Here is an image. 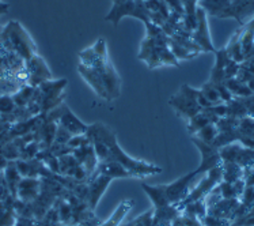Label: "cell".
<instances>
[{
	"instance_id": "6da1fadb",
	"label": "cell",
	"mask_w": 254,
	"mask_h": 226,
	"mask_svg": "<svg viewBox=\"0 0 254 226\" xmlns=\"http://www.w3.org/2000/svg\"><path fill=\"white\" fill-rule=\"evenodd\" d=\"M27 80L26 62L12 49L0 27V94H14Z\"/></svg>"
},
{
	"instance_id": "7a4b0ae2",
	"label": "cell",
	"mask_w": 254,
	"mask_h": 226,
	"mask_svg": "<svg viewBox=\"0 0 254 226\" xmlns=\"http://www.w3.org/2000/svg\"><path fill=\"white\" fill-rule=\"evenodd\" d=\"M90 127L104 141L105 145L109 149V158L106 161L119 162L125 169H128L129 172L136 174V177H139V179H143L145 176H154V174L162 173L161 166H156L154 163L145 162V161H141V159H135V158L129 157L123 149L120 148L119 142H117V137H116V134L110 127H108L104 123H95V124Z\"/></svg>"
},
{
	"instance_id": "3957f363",
	"label": "cell",
	"mask_w": 254,
	"mask_h": 226,
	"mask_svg": "<svg viewBox=\"0 0 254 226\" xmlns=\"http://www.w3.org/2000/svg\"><path fill=\"white\" fill-rule=\"evenodd\" d=\"M5 37L10 42L12 49L21 56L25 62H29L34 55H37V45L33 41L30 34L25 30L18 21H10L5 26H3Z\"/></svg>"
},
{
	"instance_id": "277c9868",
	"label": "cell",
	"mask_w": 254,
	"mask_h": 226,
	"mask_svg": "<svg viewBox=\"0 0 254 226\" xmlns=\"http://www.w3.org/2000/svg\"><path fill=\"white\" fill-rule=\"evenodd\" d=\"M198 93L200 90L193 89L189 84H182L180 91L169 98V105L173 106L177 115L188 121L202 111L197 104Z\"/></svg>"
},
{
	"instance_id": "5b68a950",
	"label": "cell",
	"mask_w": 254,
	"mask_h": 226,
	"mask_svg": "<svg viewBox=\"0 0 254 226\" xmlns=\"http://www.w3.org/2000/svg\"><path fill=\"white\" fill-rule=\"evenodd\" d=\"M67 79H49L37 86L40 90V108L41 113L52 111L59 105H62L65 98L64 89L67 87Z\"/></svg>"
},
{
	"instance_id": "8992f818",
	"label": "cell",
	"mask_w": 254,
	"mask_h": 226,
	"mask_svg": "<svg viewBox=\"0 0 254 226\" xmlns=\"http://www.w3.org/2000/svg\"><path fill=\"white\" fill-rule=\"evenodd\" d=\"M124 16H133L140 19L143 23L150 22V12L145 8L144 1L141 0H129L124 3H114L109 14L105 16V21L110 22L113 26H117Z\"/></svg>"
},
{
	"instance_id": "52a82bcc",
	"label": "cell",
	"mask_w": 254,
	"mask_h": 226,
	"mask_svg": "<svg viewBox=\"0 0 254 226\" xmlns=\"http://www.w3.org/2000/svg\"><path fill=\"white\" fill-rule=\"evenodd\" d=\"M222 180H223V176H222V165L211 169V170H208L207 173H205V177H204L194 188L190 189V192H189V195L187 196V199L184 200L182 203H180L178 206H176V207L180 211H182V209L187 205H189V203H192V202H196V200L200 199H205L207 195L209 194L215 187H218Z\"/></svg>"
},
{
	"instance_id": "ba28073f",
	"label": "cell",
	"mask_w": 254,
	"mask_h": 226,
	"mask_svg": "<svg viewBox=\"0 0 254 226\" xmlns=\"http://www.w3.org/2000/svg\"><path fill=\"white\" fill-rule=\"evenodd\" d=\"M196 177H197V173H196V170H193L190 173L177 179L176 181H173L170 184H162V189H163L167 203L178 206L187 199V196L190 192V185Z\"/></svg>"
},
{
	"instance_id": "9c48e42d",
	"label": "cell",
	"mask_w": 254,
	"mask_h": 226,
	"mask_svg": "<svg viewBox=\"0 0 254 226\" xmlns=\"http://www.w3.org/2000/svg\"><path fill=\"white\" fill-rule=\"evenodd\" d=\"M109 62L108 44H106V40L102 37L98 38L94 45L79 52V63L83 64L88 69H99Z\"/></svg>"
},
{
	"instance_id": "30bf717a",
	"label": "cell",
	"mask_w": 254,
	"mask_h": 226,
	"mask_svg": "<svg viewBox=\"0 0 254 226\" xmlns=\"http://www.w3.org/2000/svg\"><path fill=\"white\" fill-rule=\"evenodd\" d=\"M207 15L208 14L204 11V8L197 5V10H196L197 25L192 33V40L197 44V47L201 49V52H215L216 49L213 47L212 40H211Z\"/></svg>"
},
{
	"instance_id": "8fae6325",
	"label": "cell",
	"mask_w": 254,
	"mask_h": 226,
	"mask_svg": "<svg viewBox=\"0 0 254 226\" xmlns=\"http://www.w3.org/2000/svg\"><path fill=\"white\" fill-rule=\"evenodd\" d=\"M192 142L194 143V146L198 149V151L201 154V163L200 166L196 169V173L198 174H205L208 170L220 166L222 165V158L219 154V149L213 148L212 145H208V143L202 142L196 137H192Z\"/></svg>"
},
{
	"instance_id": "7c38bea8",
	"label": "cell",
	"mask_w": 254,
	"mask_h": 226,
	"mask_svg": "<svg viewBox=\"0 0 254 226\" xmlns=\"http://www.w3.org/2000/svg\"><path fill=\"white\" fill-rule=\"evenodd\" d=\"M95 71H98V74L102 78L105 89H106V93H108V97H109V102L119 98L120 94H121V78H120L117 70L114 69L113 63L109 62L102 67L95 69Z\"/></svg>"
},
{
	"instance_id": "4fadbf2b",
	"label": "cell",
	"mask_w": 254,
	"mask_h": 226,
	"mask_svg": "<svg viewBox=\"0 0 254 226\" xmlns=\"http://www.w3.org/2000/svg\"><path fill=\"white\" fill-rule=\"evenodd\" d=\"M26 69H27V75H29V80L27 84H30L33 87L40 86L42 82L53 79V75L51 73V70L48 69L45 60L37 53L33 58L26 62Z\"/></svg>"
},
{
	"instance_id": "5bb4252c",
	"label": "cell",
	"mask_w": 254,
	"mask_h": 226,
	"mask_svg": "<svg viewBox=\"0 0 254 226\" xmlns=\"http://www.w3.org/2000/svg\"><path fill=\"white\" fill-rule=\"evenodd\" d=\"M112 177L109 176H104V174H97V176H91L88 177L87 185H88V194L86 203H87L88 209L91 211H95L97 206H98L99 200L105 194L106 188L109 187L112 183Z\"/></svg>"
},
{
	"instance_id": "9a60e30c",
	"label": "cell",
	"mask_w": 254,
	"mask_h": 226,
	"mask_svg": "<svg viewBox=\"0 0 254 226\" xmlns=\"http://www.w3.org/2000/svg\"><path fill=\"white\" fill-rule=\"evenodd\" d=\"M226 18H234L242 26L254 18V0H231Z\"/></svg>"
},
{
	"instance_id": "2e32d148",
	"label": "cell",
	"mask_w": 254,
	"mask_h": 226,
	"mask_svg": "<svg viewBox=\"0 0 254 226\" xmlns=\"http://www.w3.org/2000/svg\"><path fill=\"white\" fill-rule=\"evenodd\" d=\"M57 124L64 127L71 135H83L87 132L88 128L87 124H84L78 116H75V113L68 108L67 104H63L62 115H60Z\"/></svg>"
},
{
	"instance_id": "e0dca14e",
	"label": "cell",
	"mask_w": 254,
	"mask_h": 226,
	"mask_svg": "<svg viewBox=\"0 0 254 226\" xmlns=\"http://www.w3.org/2000/svg\"><path fill=\"white\" fill-rule=\"evenodd\" d=\"M97 174L109 176L112 179H137L136 174H133L128 169H125L123 165H120L119 162H114V161H101V162H98V166L91 176H97Z\"/></svg>"
},
{
	"instance_id": "ac0fdd59",
	"label": "cell",
	"mask_w": 254,
	"mask_h": 226,
	"mask_svg": "<svg viewBox=\"0 0 254 226\" xmlns=\"http://www.w3.org/2000/svg\"><path fill=\"white\" fill-rule=\"evenodd\" d=\"M78 71L79 74L82 75V78L87 82V84L91 87V89L97 93V95H99L101 98H104L105 101L109 102V97H108V93H106V89H105V84L102 82V78L101 75L98 74V71H95L93 69H88L83 64H78Z\"/></svg>"
},
{
	"instance_id": "d6986e66",
	"label": "cell",
	"mask_w": 254,
	"mask_h": 226,
	"mask_svg": "<svg viewBox=\"0 0 254 226\" xmlns=\"http://www.w3.org/2000/svg\"><path fill=\"white\" fill-rule=\"evenodd\" d=\"M41 189V181L40 179H33V177H22L18 184L16 191V199L23 200V202H33L36 199Z\"/></svg>"
},
{
	"instance_id": "ffe728a7",
	"label": "cell",
	"mask_w": 254,
	"mask_h": 226,
	"mask_svg": "<svg viewBox=\"0 0 254 226\" xmlns=\"http://www.w3.org/2000/svg\"><path fill=\"white\" fill-rule=\"evenodd\" d=\"M239 199H220L215 205L209 206L207 209V214H211L213 217H218L222 220H227L231 224V216L238 207Z\"/></svg>"
},
{
	"instance_id": "44dd1931",
	"label": "cell",
	"mask_w": 254,
	"mask_h": 226,
	"mask_svg": "<svg viewBox=\"0 0 254 226\" xmlns=\"http://www.w3.org/2000/svg\"><path fill=\"white\" fill-rule=\"evenodd\" d=\"M213 53L216 56V60H215V66H213L212 71H211V76H209L208 82H211L212 84L224 83V69H226V66L231 59L228 56L226 48L216 49Z\"/></svg>"
},
{
	"instance_id": "7402d4cb",
	"label": "cell",
	"mask_w": 254,
	"mask_h": 226,
	"mask_svg": "<svg viewBox=\"0 0 254 226\" xmlns=\"http://www.w3.org/2000/svg\"><path fill=\"white\" fill-rule=\"evenodd\" d=\"M219 120L218 116H215L212 112H209L208 109H202L200 113L196 116H193L192 119L188 120V132L190 135H194L196 132H198L201 128H204L208 124H216Z\"/></svg>"
},
{
	"instance_id": "603a6c76",
	"label": "cell",
	"mask_w": 254,
	"mask_h": 226,
	"mask_svg": "<svg viewBox=\"0 0 254 226\" xmlns=\"http://www.w3.org/2000/svg\"><path fill=\"white\" fill-rule=\"evenodd\" d=\"M231 0H200L198 5L204 8L208 15L216 18H226Z\"/></svg>"
},
{
	"instance_id": "cb8c5ba5",
	"label": "cell",
	"mask_w": 254,
	"mask_h": 226,
	"mask_svg": "<svg viewBox=\"0 0 254 226\" xmlns=\"http://www.w3.org/2000/svg\"><path fill=\"white\" fill-rule=\"evenodd\" d=\"M4 179L5 183H7V187L10 189L11 196L16 199V191H18V184L22 180V176L18 172V168H16L15 161H8L7 166L4 168Z\"/></svg>"
},
{
	"instance_id": "d4e9b609",
	"label": "cell",
	"mask_w": 254,
	"mask_h": 226,
	"mask_svg": "<svg viewBox=\"0 0 254 226\" xmlns=\"http://www.w3.org/2000/svg\"><path fill=\"white\" fill-rule=\"evenodd\" d=\"M132 207H133V202L132 200H123L119 207H117V210L110 216L109 220L105 221L104 224H99L98 226H120L123 220L125 218V216L132 210Z\"/></svg>"
},
{
	"instance_id": "484cf974",
	"label": "cell",
	"mask_w": 254,
	"mask_h": 226,
	"mask_svg": "<svg viewBox=\"0 0 254 226\" xmlns=\"http://www.w3.org/2000/svg\"><path fill=\"white\" fill-rule=\"evenodd\" d=\"M244 168L234 162H222V176L223 181L235 183L237 180L244 179Z\"/></svg>"
},
{
	"instance_id": "4316f807",
	"label": "cell",
	"mask_w": 254,
	"mask_h": 226,
	"mask_svg": "<svg viewBox=\"0 0 254 226\" xmlns=\"http://www.w3.org/2000/svg\"><path fill=\"white\" fill-rule=\"evenodd\" d=\"M182 214H185L188 217H192V218H197L201 221L204 217L207 216V205H205V199L196 200L187 205L181 211Z\"/></svg>"
},
{
	"instance_id": "83f0119b",
	"label": "cell",
	"mask_w": 254,
	"mask_h": 226,
	"mask_svg": "<svg viewBox=\"0 0 254 226\" xmlns=\"http://www.w3.org/2000/svg\"><path fill=\"white\" fill-rule=\"evenodd\" d=\"M34 93H36V87H33L30 84H25V86H22L21 89L18 90L16 93L12 94V100H14L16 106L25 108V106H27L30 104V101L33 100Z\"/></svg>"
},
{
	"instance_id": "f1b7e54d",
	"label": "cell",
	"mask_w": 254,
	"mask_h": 226,
	"mask_svg": "<svg viewBox=\"0 0 254 226\" xmlns=\"http://www.w3.org/2000/svg\"><path fill=\"white\" fill-rule=\"evenodd\" d=\"M53 206L56 207L60 224L72 225V207L69 206L67 200L64 199V198H59Z\"/></svg>"
},
{
	"instance_id": "f546056e",
	"label": "cell",
	"mask_w": 254,
	"mask_h": 226,
	"mask_svg": "<svg viewBox=\"0 0 254 226\" xmlns=\"http://www.w3.org/2000/svg\"><path fill=\"white\" fill-rule=\"evenodd\" d=\"M224 84L227 86V89L231 91V94L234 97H238V98H242V97H249V95H253L252 90L249 89L248 83H244L241 82L239 79L233 78V79H227Z\"/></svg>"
},
{
	"instance_id": "4dcf8cb0",
	"label": "cell",
	"mask_w": 254,
	"mask_h": 226,
	"mask_svg": "<svg viewBox=\"0 0 254 226\" xmlns=\"http://www.w3.org/2000/svg\"><path fill=\"white\" fill-rule=\"evenodd\" d=\"M218 134L219 131L215 124H208V126L201 128L200 131L196 132V134L192 135V137H196L197 139H200V141H202V142L208 143V145H212L213 141H215L216 137H218Z\"/></svg>"
},
{
	"instance_id": "1f68e13d",
	"label": "cell",
	"mask_w": 254,
	"mask_h": 226,
	"mask_svg": "<svg viewBox=\"0 0 254 226\" xmlns=\"http://www.w3.org/2000/svg\"><path fill=\"white\" fill-rule=\"evenodd\" d=\"M200 91L202 93V95L207 98L212 105H218V104H222V100H220V95L218 93V89L216 86L212 84L211 82H205L202 84V87L200 89Z\"/></svg>"
},
{
	"instance_id": "d6a6232c",
	"label": "cell",
	"mask_w": 254,
	"mask_h": 226,
	"mask_svg": "<svg viewBox=\"0 0 254 226\" xmlns=\"http://www.w3.org/2000/svg\"><path fill=\"white\" fill-rule=\"evenodd\" d=\"M169 48H170V51L174 53V56H176L178 60H180V59H192L197 56V53L188 51L187 48L181 47L180 44H177V42L174 41V40H171L170 37H169Z\"/></svg>"
},
{
	"instance_id": "836d02e7",
	"label": "cell",
	"mask_w": 254,
	"mask_h": 226,
	"mask_svg": "<svg viewBox=\"0 0 254 226\" xmlns=\"http://www.w3.org/2000/svg\"><path fill=\"white\" fill-rule=\"evenodd\" d=\"M152 217H154V210L145 211V213L140 214L137 218L121 226H152Z\"/></svg>"
},
{
	"instance_id": "e575fe53",
	"label": "cell",
	"mask_w": 254,
	"mask_h": 226,
	"mask_svg": "<svg viewBox=\"0 0 254 226\" xmlns=\"http://www.w3.org/2000/svg\"><path fill=\"white\" fill-rule=\"evenodd\" d=\"M16 108L15 102L12 100V94H1L0 95V115H7L14 112Z\"/></svg>"
},
{
	"instance_id": "d590c367",
	"label": "cell",
	"mask_w": 254,
	"mask_h": 226,
	"mask_svg": "<svg viewBox=\"0 0 254 226\" xmlns=\"http://www.w3.org/2000/svg\"><path fill=\"white\" fill-rule=\"evenodd\" d=\"M71 134L62 127L60 124H57V130H56V135H55V142L53 143H57V145H67L68 141L71 139Z\"/></svg>"
},
{
	"instance_id": "8d00e7d4",
	"label": "cell",
	"mask_w": 254,
	"mask_h": 226,
	"mask_svg": "<svg viewBox=\"0 0 254 226\" xmlns=\"http://www.w3.org/2000/svg\"><path fill=\"white\" fill-rule=\"evenodd\" d=\"M86 145H91L88 138L86 137V134H83V135H72L67 143V146H69L71 149L82 148V146H86Z\"/></svg>"
},
{
	"instance_id": "74e56055",
	"label": "cell",
	"mask_w": 254,
	"mask_h": 226,
	"mask_svg": "<svg viewBox=\"0 0 254 226\" xmlns=\"http://www.w3.org/2000/svg\"><path fill=\"white\" fill-rule=\"evenodd\" d=\"M216 86V89H218V93L219 95H220V100H222V102H224V104H227V102H230V101L233 100L234 95L231 94V91L227 89V86L224 83H219V84H215Z\"/></svg>"
},
{
	"instance_id": "f35d334b",
	"label": "cell",
	"mask_w": 254,
	"mask_h": 226,
	"mask_svg": "<svg viewBox=\"0 0 254 226\" xmlns=\"http://www.w3.org/2000/svg\"><path fill=\"white\" fill-rule=\"evenodd\" d=\"M165 3L169 7L170 12H176L180 15H185V10H184V5H182L181 0H165Z\"/></svg>"
},
{
	"instance_id": "ab89813d",
	"label": "cell",
	"mask_w": 254,
	"mask_h": 226,
	"mask_svg": "<svg viewBox=\"0 0 254 226\" xmlns=\"http://www.w3.org/2000/svg\"><path fill=\"white\" fill-rule=\"evenodd\" d=\"M8 11V4H5V3H0V15H3Z\"/></svg>"
},
{
	"instance_id": "60d3db41",
	"label": "cell",
	"mask_w": 254,
	"mask_h": 226,
	"mask_svg": "<svg viewBox=\"0 0 254 226\" xmlns=\"http://www.w3.org/2000/svg\"><path fill=\"white\" fill-rule=\"evenodd\" d=\"M112 1L114 4V3H124V1H129V0H112Z\"/></svg>"
},
{
	"instance_id": "b9f144b4",
	"label": "cell",
	"mask_w": 254,
	"mask_h": 226,
	"mask_svg": "<svg viewBox=\"0 0 254 226\" xmlns=\"http://www.w3.org/2000/svg\"><path fill=\"white\" fill-rule=\"evenodd\" d=\"M253 21H254V18H253Z\"/></svg>"
},
{
	"instance_id": "7bdbcfd3",
	"label": "cell",
	"mask_w": 254,
	"mask_h": 226,
	"mask_svg": "<svg viewBox=\"0 0 254 226\" xmlns=\"http://www.w3.org/2000/svg\"><path fill=\"white\" fill-rule=\"evenodd\" d=\"M163 1H165V0H163Z\"/></svg>"
}]
</instances>
